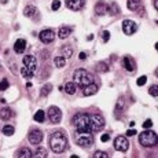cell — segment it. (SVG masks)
I'll return each mask as SVG.
<instances>
[{
	"label": "cell",
	"instance_id": "1",
	"mask_svg": "<svg viewBox=\"0 0 158 158\" xmlns=\"http://www.w3.org/2000/svg\"><path fill=\"white\" fill-rule=\"evenodd\" d=\"M50 147L54 153H63L67 149V137L63 132L58 131L50 136Z\"/></svg>",
	"mask_w": 158,
	"mask_h": 158
},
{
	"label": "cell",
	"instance_id": "2",
	"mask_svg": "<svg viewBox=\"0 0 158 158\" xmlns=\"http://www.w3.org/2000/svg\"><path fill=\"white\" fill-rule=\"evenodd\" d=\"M73 125L80 132H92L90 124V114L87 113H77L73 117Z\"/></svg>",
	"mask_w": 158,
	"mask_h": 158
},
{
	"label": "cell",
	"instance_id": "3",
	"mask_svg": "<svg viewBox=\"0 0 158 158\" xmlns=\"http://www.w3.org/2000/svg\"><path fill=\"white\" fill-rule=\"evenodd\" d=\"M73 80L74 84L78 87H85L88 84L94 83V76L90 72H87L85 69H77L74 73H73Z\"/></svg>",
	"mask_w": 158,
	"mask_h": 158
},
{
	"label": "cell",
	"instance_id": "4",
	"mask_svg": "<svg viewBox=\"0 0 158 158\" xmlns=\"http://www.w3.org/2000/svg\"><path fill=\"white\" fill-rule=\"evenodd\" d=\"M74 140L80 147H90V146H92V143H94V137H92V133H91V132L76 131Z\"/></svg>",
	"mask_w": 158,
	"mask_h": 158
},
{
	"label": "cell",
	"instance_id": "5",
	"mask_svg": "<svg viewBox=\"0 0 158 158\" xmlns=\"http://www.w3.org/2000/svg\"><path fill=\"white\" fill-rule=\"evenodd\" d=\"M139 143L143 147H153L157 144V133L154 131H144L139 136Z\"/></svg>",
	"mask_w": 158,
	"mask_h": 158
},
{
	"label": "cell",
	"instance_id": "6",
	"mask_svg": "<svg viewBox=\"0 0 158 158\" xmlns=\"http://www.w3.org/2000/svg\"><path fill=\"white\" fill-rule=\"evenodd\" d=\"M90 124H91V131H100L104 127V118L100 114H92L90 116Z\"/></svg>",
	"mask_w": 158,
	"mask_h": 158
},
{
	"label": "cell",
	"instance_id": "7",
	"mask_svg": "<svg viewBox=\"0 0 158 158\" xmlns=\"http://www.w3.org/2000/svg\"><path fill=\"white\" fill-rule=\"evenodd\" d=\"M22 63H24V66L22 67H25L26 70H29V72L35 73L37 69V59L33 55H25L24 59H22Z\"/></svg>",
	"mask_w": 158,
	"mask_h": 158
},
{
	"label": "cell",
	"instance_id": "8",
	"mask_svg": "<svg viewBox=\"0 0 158 158\" xmlns=\"http://www.w3.org/2000/svg\"><path fill=\"white\" fill-rule=\"evenodd\" d=\"M114 149L117 150V151H127V150L129 149V142L128 139H127L125 136H122V135H120V136H117L116 139H114Z\"/></svg>",
	"mask_w": 158,
	"mask_h": 158
},
{
	"label": "cell",
	"instance_id": "9",
	"mask_svg": "<svg viewBox=\"0 0 158 158\" xmlns=\"http://www.w3.org/2000/svg\"><path fill=\"white\" fill-rule=\"evenodd\" d=\"M48 118L52 124H59L61 120H62V111H61L59 107L57 106H51L48 109Z\"/></svg>",
	"mask_w": 158,
	"mask_h": 158
},
{
	"label": "cell",
	"instance_id": "10",
	"mask_svg": "<svg viewBox=\"0 0 158 158\" xmlns=\"http://www.w3.org/2000/svg\"><path fill=\"white\" fill-rule=\"evenodd\" d=\"M122 30H124L125 35L131 36L137 30V24L135 21H132V19H124L122 21Z\"/></svg>",
	"mask_w": 158,
	"mask_h": 158
},
{
	"label": "cell",
	"instance_id": "11",
	"mask_svg": "<svg viewBox=\"0 0 158 158\" xmlns=\"http://www.w3.org/2000/svg\"><path fill=\"white\" fill-rule=\"evenodd\" d=\"M43 137H44V133L40 129H32L28 135V139L32 144H40L43 142Z\"/></svg>",
	"mask_w": 158,
	"mask_h": 158
},
{
	"label": "cell",
	"instance_id": "12",
	"mask_svg": "<svg viewBox=\"0 0 158 158\" xmlns=\"http://www.w3.org/2000/svg\"><path fill=\"white\" fill-rule=\"evenodd\" d=\"M39 39H40V41L44 43V44H50V43H52L54 41V39H55L54 30H51V29L41 30V32L39 33Z\"/></svg>",
	"mask_w": 158,
	"mask_h": 158
},
{
	"label": "cell",
	"instance_id": "13",
	"mask_svg": "<svg viewBox=\"0 0 158 158\" xmlns=\"http://www.w3.org/2000/svg\"><path fill=\"white\" fill-rule=\"evenodd\" d=\"M66 6L73 11H78L85 6V0H66Z\"/></svg>",
	"mask_w": 158,
	"mask_h": 158
},
{
	"label": "cell",
	"instance_id": "14",
	"mask_svg": "<svg viewBox=\"0 0 158 158\" xmlns=\"http://www.w3.org/2000/svg\"><path fill=\"white\" fill-rule=\"evenodd\" d=\"M98 90H99V87L96 85V84L91 83V84H88V85H85V87L83 88V95H84V96L95 95V94L98 92Z\"/></svg>",
	"mask_w": 158,
	"mask_h": 158
},
{
	"label": "cell",
	"instance_id": "15",
	"mask_svg": "<svg viewBox=\"0 0 158 158\" xmlns=\"http://www.w3.org/2000/svg\"><path fill=\"white\" fill-rule=\"evenodd\" d=\"M26 50V40L25 39H18L14 44V51L17 54H24Z\"/></svg>",
	"mask_w": 158,
	"mask_h": 158
},
{
	"label": "cell",
	"instance_id": "16",
	"mask_svg": "<svg viewBox=\"0 0 158 158\" xmlns=\"http://www.w3.org/2000/svg\"><path fill=\"white\" fill-rule=\"evenodd\" d=\"M122 63H124V67L128 70V72H135L136 70V63L132 59L131 57H125L122 59Z\"/></svg>",
	"mask_w": 158,
	"mask_h": 158
},
{
	"label": "cell",
	"instance_id": "17",
	"mask_svg": "<svg viewBox=\"0 0 158 158\" xmlns=\"http://www.w3.org/2000/svg\"><path fill=\"white\" fill-rule=\"evenodd\" d=\"M37 14H39V11L35 6H26L24 10V15L28 18H35V17H37Z\"/></svg>",
	"mask_w": 158,
	"mask_h": 158
},
{
	"label": "cell",
	"instance_id": "18",
	"mask_svg": "<svg viewBox=\"0 0 158 158\" xmlns=\"http://www.w3.org/2000/svg\"><path fill=\"white\" fill-rule=\"evenodd\" d=\"M70 33H72V28L61 26L59 30H58V36H59V39H67L70 36Z\"/></svg>",
	"mask_w": 158,
	"mask_h": 158
},
{
	"label": "cell",
	"instance_id": "19",
	"mask_svg": "<svg viewBox=\"0 0 158 158\" xmlns=\"http://www.w3.org/2000/svg\"><path fill=\"white\" fill-rule=\"evenodd\" d=\"M142 6V0H128L127 2V7H128L131 11H137Z\"/></svg>",
	"mask_w": 158,
	"mask_h": 158
},
{
	"label": "cell",
	"instance_id": "20",
	"mask_svg": "<svg viewBox=\"0 0 158 158\" xmlns=\"http://www.w3.org/2000/svg\"><path fill=\"white\" fill-rule=\"evenodd\" d=\"M95 11L98 15L106 14V12H107V4L104 3V2H99V3L95 6Z\"/></svg>",
	"mask_w": 158,
	"mask_h": 158
},
{
	"label": "cell",
	"instance_id": "21",
	"mask_svg": "<svg viewBox=\"0 0 158 158\" xmlns=\"http://www.w3.org/2000/svg\"><path fill=\"white\" fill-rule=\"evenodd\" d=\"M12 117V110L10 107H4V109H0V118L2 120H10Z\"/></svg>",
	"mask_w": 158,
	"mask_h": 158
},
{
	"label": "cell",
	"instance_id": "22",
	"mask_svg": "<svg viewBox=\"0 0 158 158\" xmlns=\"http://www.w3.org/2000/svg\"><path fill=\"white\" fill-rule=\"evenodd\" d=\"M76 91H77V85L74 83H66L65 84V92L69 95H74Z\"/></svg>",
	"mask_w": 158,
	"mask_h": 158
},
{
	"label": "cell",
	"instance_id": "23",
	"mask_svg": "<svg viewBox=\"0 0 158 158\" xmlns=\"http://www.w3.org/2000/svg\"><path fill=\"white\" fill-rule=\"evenodd\" d=\"M120 11H121V8L118 7V4H117V3H110V4H107V12H109L110 15H117Z\"/></svg>",
	"mask_w": 158,
	"mask_h": 158
},
{
	"label": "cell",
	"instance_id": "24",
	"mask_svg": "<svg viewBox=\"0 0 158 158\" xmlns=\"http://www.w3.org/2000/svg\"><path fill=\"white\" fill-rule=\"evenodd\" d=\"M17 157H21V158H32L33 154H32V151H30L28 147H24V149H21L18 153H17Z\"/></svg>",
	"mask_w": 158,
	"mask_h": 158
},
{
	"label": "cell",
	"instance_id": "25",
	"mask_svg": "<svg viewBox=\"0 0 158 158\" xmlns=\"http://www.w3.org/2000/svg\"><path fill=\"white\" fill-rule=\"evenodd\" d=\"M95 69H96V72H100V73L109 72V66L106 65L104 62H98L96 63V66H95Z\"/></svg>",
	"mask_w": 158,
	"mask_h": 158
},
{
	"label": "cell",
	"instance_id": "26",
	"mask_svg": "<svg viewBox=\"0 0 158 158\" xmlns=\"http://www.w3.org/2000/svg\"><path fill=\"white\" fill-rule=\"evenodd\" d=\"M54 63H55V66L57 67H63V66L66 65V59H65V57H55L54 58Z\"/></svg>",
	"mask_w": 158,
	"mask_h": 158
},
{
	"label": "cell",
	"instance_id": "27",
	"mask_svg": "<svg viewBox=\"0 0 158 158\" xmlns=\"http://www.w3.org/2000/svg\"><path fill=\"white\" fill-rule=\"evenodd\" d=\"M33 118H35V121H36V122H44V118H45L44 111H43V110H37Z\"/></svg>",
	"mask_w": 158,
	"mask_h": 158
},
{
	"label": "cell",
	"instance_id": "28",
	"mask_svg": "<svg viewBox=\"0 0 158 158\" xmlns=\"http://www.w3.org/2000/svg\"><path fill=\"white\" fill-rule=\"evenodd\" d=\"M14 131L15 129H14V127L12 125H6L3 128V133L6 135V136H11V135H14Z\"/></svg>",
	"mask_w": 158,
	"mask_h": 158
},
{
	"label": "cell",
	"instance_id": "29",
	"mask_svg": "<svg viewBox=\"0 0 158 158\" xmlns=\"http://www.w3.org/2000/svg\"><path fill=\"white\" fill-rule=\"evenodd\" d=\"M51 91H52V85H51V84H45V85L43 87V90H41V95L43 96H47Z\"/></svg>",
	"mask_w": 158,
	"mask_h": 158
},
{
	"label": "cell",
	"instance_id": "30",
	"mask_svg": "<svg viewBox=\"0 0 158 158\" xmlns=\"http://www.w3.org/2000/svg\"><path fill=\"white\" fill-rule=\"evenodd\" d=\"M21 74L24 76V77H26V78H32L35 73H32V72H29V70H26L25 67H21Z\"/></svg>",
	"mask_w": 158,
	"mask_h": 158
},
{
	"label": "cell",
	"instance_id": "31",
	"mask_svg": "<svg viewBox=\"0 0 158 158\" xmlns=\"http://www.w3.org/2000/svg\"><path fill=\"white\" fill-rule=\"evenodd\" d=\"M8 81H7V78H3V80L0 81V91H6L7 88H8Z\"/></svg>",
	"mask_w": 158,
	"mask_h": 158
},
{
	"label": "cell",
	"instance_id": "32",
	"mask_svg": "<svg viewBox=\"0 0 158 158\" xmlns=\"http://www.w3.org/2000/svg\"><path fill=\"white\" fill-rule=\"evenodd\" d=\"M33 157H47V151L45 149H37L36 155H33Z\"/></svg>",
	"mask_w": 158,
	"mask_h": 158
},
{
	"label": "cell",
	"instance_id": "33",
	"mask_svg": "<svg viewBox=\"0 0 158 158\" xmlns=\"http://www.w3.org/2000/svg\"><path fill=\"white\" fill-rule=\"evenodd\" d=\"M158 87L157 85H151L150 87V90H149V94L153 96H158V90H157Z\"/></svg>",
	"mask_w": 158,
	"mask_h": 158
},
{
	"label": "cell",
	"instance_id": "34",
	"mask_svg": "<svg viewBox=\"0 0 158 158\" xmlns=\"http://www.w3.org/2000/svg\"><path fill=\"white\" fill-rule=\"evenodd\" d=\"M62 51H63V54H66L65 57L66 58H70L73 55V51H72V48H69V47H65V48H62Z\"/></svg>",
	"mask_w": 158,
	"mask_h": 158
},
{
	"label": "cell",
	"instance_id": "35",
	"mask_svg": "<svg viewBox=\"0 0 158 158\" xmlns=\"http://www.w3.org/2000/svg\"><path fill=\"white\" fill-rule=\"evenodd\" d=\"M102 39H103L104 43H107L109 39H110V33H109L107 30H103V32H102Z\"/></svg>",
	"mask_w": 158,
	"mask_h": 158
},
{
	"label": "cell",
	"instance_id": "36",
	"mask_svg": "<svg viewBox=\"0 0 158 158\" xmlns=\"http://www.w3.org/2000/svg\"><path fill=\"white\" fill-rule=\"evenodd\" d=\"M94 157H95V158H107L109 155L106 154L104 151H96L95 154H94Z\"/></svg>",
	"mask_w": 158,
	"mask_h": 158
},
{
	"label": "cell",
	"instance_id": "37",
	"mask_svg": "<svg viewBox=\"0 0 158 158\" xmlns=\"http://www.w3.org/2000/svg\"><path fill=\"white\" fill-rule=\"evenodd\" d=\"M51 7H52V10H54V11L59 10V7H61V2H59V0H54V2H52V4H51Z\"/></svg>",
	"mask_w": 158,
	"mask_h": 158
},
{
	"label": "cell",
	"instance_id": "38",
	"mask_svg": "<svg viewBox=\"0 0 158 158\" xmlns=\"http://www.w3.org/2000/svg\"><path fill=\"white\" fill-rule=\"evenodd\" d=\"M146 81H147V77H146V76H142V77L137 78L136 84H137V85H144V84H146Z\"/></svg>",
	"mask_w": 158,
	"mask_h": 158
},
{
	"label": "cell",
	"instance_id": "39",
	"mask_svg": "<svg viewBox=\"0 0 158 158\" xmlns=\"http://www.w3.org/2000/svg\"><path fill=\"white\" fill-rule=\"evenodd\" d=\"M153 127V121L151 120H146V121L143 122V128L144 129H149V128H151Z\"/></svg>",
	"mask_w": 158,
	"mask_h": 158
},
{
	"label": "cell",
	"instance_id": "40",
	"mask_svg": "<svg viewBox=\"0 0 158 158\" xmlns=\"http://www.w3.org/2000/svg\"><path fill=\"white\" fill-rule=\"evenodd\" d=\"M100 140H102V142H107V140H110V135H109V133H103L100 136Z\"/></svg>",
	"mask_w": 158,
	"mask_h": 158
},
{
	"label": "cell",
	"instance_id": "41",
	"mask_svg": "<svg viewBox=\"0 0 158 158\" xmlns=\"http://www.w3.org/2000/svg\"><path fill=\"white\" fill-rule=\"evenodd\" d=\"M127 135H128V136H133V135H136V131H135V129H129V131L127 132Z\"/></svg>",
	"mask_w": 158,
	"mask_h": 158
},
{
	"label": "cell",
	"instance_id": "42",
	"mask_svg": "<svg viewBox=\"0 0 158 158\" xmlns=\"http://www.w3.org/2000/svg\"><path fill=\"white\" fill-rule=\"evenodd\" d=\"M78 58H80L81 61H84V59H85V58H87V54H85V52H80V55H78Z\"/></svg>",
	"mask_w": 158,
	"mask_h": 158
},
{
	"label": "cell",
	"instance_id": "43",
	"mask_svg": "<svg viewBox=\"0 0 158 158\" xmlns=\"http://www.w3.org/2000/svg\"><path fill=\"white\" fill-rule=\"evenodd\" d=\"M154 7H155V8L158 7V2H157V0H154Z\"/></svg>",
	"mask_w": 158,
	"mask_h": 158
}]
</instances>
